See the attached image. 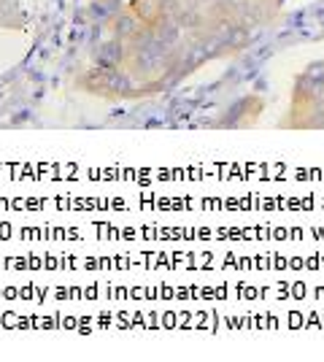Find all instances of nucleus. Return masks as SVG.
Returning <instances> with one entry per match:
<instances>
[{
	"label": "nucleus",
	"instance_id": "1",
	"mask_svg": "<svg viewBox=\"0 0 324 362\" xmlns=\"http://www.w3.org/2000/svg\"><path fill=\"white\" fill-rule=\"evenodd\" d=\"M303 76H308L313 84H322L324 87V60H319V62H311L308 68L303 71Z\"/></svg>",
	"mask_w": 324,
	"mask_h": 362
}]
</instances>
